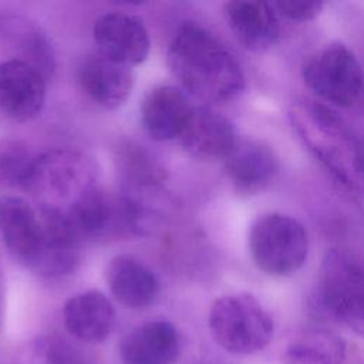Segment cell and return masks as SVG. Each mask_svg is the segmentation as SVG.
Masks as SVG:
<instances>
[{
    "mask_svg": "<svg viewBox=\"0 0 364 364\" xmlns=\"http://www.w3.org/2000/svg\"><path fill=\"white\" fill-rule=\"evenodd\" d=\"M168 64L181 85L202 101L233 100L245 87L233 54L206 28L182 24L168 47Z\"/></svg>",
    "mask_w": 364,
    "mask_h": 364,
    "instance_id": "obj_1",
    "label": "cell"
},
{
    "mask_svg": "<svg viewBox=\"0 0 364 364\" xmlns=\"http://www.w3.org/2000/svg\"><path fill=\"white\" fill-rule=\"evenodd\" d=\"M289 117L303 142L333 178L361 193L363 146L354 129L330 107L307 100L293 102Z\"/></svg>",
    "mask_w": 364,
    "mask_h": 364,
    "instance_id": "obj_2",
    "label": "cell"
},
{
    "mask_svg": "<svg viewBox=\"0 0 364 364\" xmlns=\"http://www.w3.org/2000/svg\"><path fill=\"white\" fill-rule=\"evenodd\" d=\"M98 166L87 155L57 149L38 154L26 191L37 200L38 209L64 213L98 185Z\"/></svg>",
    "mask_w": 364,
    "mask_h": 364,
    "instance_id": "obj_3",
    "label": "cell"
},
{
    "mask_svg": "<svg viewBox=\"0 0 364 364\" xmlns=\"http://www.w3.org/2000/svg\"><path fill=\"white\" fill-rule=\"evenodd\" d=\"M209 330L226 351L252 354L264 348L274 333L270 314L252 294L222 296L210 307Z\"/></svg>",
    "mask_w": 364,
    "mask_h": 364,
    "instance_id": "obj_4",
    "label": "cell"
},
{
    "mask_svg": "<svg viewBox=\"0 0 364 364\" xmlns=\"http://www.w3.org/2000/svg\"><path fill=\"white\" fill-rule=\"evenodd\" d=\"M317 300L333 320L357 334L364 328V279L361 263L350 253L331 249L323 259Z\"/></svg>",
    "mask_w": 364,
    "mask_h": 364,
    "instance_id": "obj_5",
    "label": "cell"
},
{
    "mask_svg": "<svg viewBox=\"0 0 364 364\" xmlns=\"http://www.w3.org/2000/svg\"><path fill=\"white\" fill-rule=\"evenodd\" d=\"M249 249L255 264L272 276H287L306 262L309 239L303 225L287 215L260 216L250 229Z\"/></svg>",
    "mask_w": 364,
    "mask_h": 364,
    "instance_id": "obj_6",
    "label": "cell"
},
{
    "mask_svg": "<svg viewBox=\"0 0 364 364\" xmlns=\"http://www.w3.org/2000/svg\"><path fill=\"white\" fill-rule=\"evenodd\" d=\"M61 215L82 245L136 232L144 219L142 209L125 195L98 186Z\"/></svg>",
    "mask_w": 364,
    "mask_h": 364,
    "instance_id": "obj_7",
    "label": "cell"
},
{
    "mask_svg": "<svg viewBox=\"0 0 364 364\" xmlns=\"http://www.w3.org/2000/svg\"><path fill=\"white\" fill-rule=\"evenodd\" d=\"M303 78L313 94L331 105L350 108L363 95L361 65L355 54L340 43L316 51L303 67Z\"/></svg>",
    "mask_w": 364,
    "mask_h": 364,
    "instance_id": "obj_8",
    "label": "cell"
},
{
    "mask_svg": "<svg viewBox=\"0 0 364 364\" xmlns=\"http://www.w3.org/2000/svg\"><path fill=\"white\" fill-rule=\"evenodd\" d=\"M47 78L31 64L18 60L0 63V109L24 122L36 118L46 102Z\"/></svg>",
    "mask_w": 364,
    "mask_h": 364,
    "instance_id": "obj_9",
    "label": "cell"
},
{
    "mask_svg": "<svg viewBox=\"0 0 364 364\" xmlns=\"http://www.w3.org/2000/svg\"><path fill=\"white\" fill-rule=\"evenodd\" d=\"M98 53L128 67L146 60L149 34L141 18L112 11L101 14L92 28Z\"/></svg>",
    "mask_w": 364,
    "mask_h": 364,
    "instance_id": "obj_10",
    "label": "cell"
},
{
    "mask_svg": "<svg viewBox=\"0 0 364 364\" xmlns=\"http://www.w3.org/2000/svg\"><path fill=\"white\" fill-rule=\"evenodd\" d=\"M225 171L236 192L255 195L276 178L279 158L267 144L259 139L237 138L225 158Z\"/></svg>",
    "mask_w": 364,
    "mask_h": 364,
    "instance_id": "obj_11",
    "label": "cell"
},
{
    "mask_svg": "<svg viewBox=\"0 0 364 364\" xmlns=\"http://www.w3.org/2000/svg\"><path fill=\"white\" fill-rule=\"evenodd\" d=\"M178 138L191 156L215 161L225 159L239 136L222 114L208 107H193Z\"/></svg>",
    "mask_w": 364,
    "mask_h": 364,
    "instance_id": "obj_12",
    "label": "cell"
},
{
    "mask_svg": "<svg viewBox=\"0 0 364 364\" xmlns=\"http://www.w3.org/2000/svg\"><path fill=\"white\" fill-rule=\"evenodd\" d=\"M179 351V333L166 320H151L134 327L119 346L122 364H173Z\"/></svg>",
    "mask_w": 364,
    "mask_h": 364,
    "instance_id": "obj_13",
    "label": "cell"
},
{
    "mask_svg": "<svg viewBox=\"0 0 364 364\" xmlns=\"http://www.w3.org/2000/svg\"><path fill=\"white\" fill-rule=\"evenodd\" d=\"M80 84L98 105L115 109L128 100L134 87V75L131 67L95 53L82 61Z\"/></svg>",
    "mask_w": 364,
    "mask_h": 364,
    "instance_id": "obj_14",
    "label": "cell"
},
{
    "mask_svg": "<svg viewBox=\"0 0 364 364\" xmlns=\"http://www.w3.org/2000/svg\"><path fill=\"white\" fill-rule=\"evenodd\" d=\"M0 232L9 253L18 263L30 267L41 242V223L37 210L23 198H1Z\"/></svg>",
    "mask_w": 364,
    "mask_h": 364,
    "instance_id": "obj_15",
    "label": "cell"
},
{
    "mask_svg": "<svg viewBox=\"0 0 364 364\" xmlns=\"http://www.w3.org/2000/svg\"><path fill=\"white\" fill-rule=\"evenodd\" d=\"M192 108L183 90L173 85H158L142 100L141 121L151 138L168 141L179 136Z\"/></svg>",
    "mask_w": 364,
    "mask_h": 364,
    "instance_id": "obj_16",
    "label": "cell"
},
{
    "mask_svg": "<svg viewBox=\"0 0 364 364\" xmlns=\"http://www.w3.org/2000/svg\"><path fill=\"white\" fill-rule=\"evenodd\" d=\"M228 24L236 38L252 51L274 46L280 27L273 4L256 0H236L225 4Z\"/></svg>",
    "mask_w": 364,
    "mask_h": 364,
    "instance_id": "obj_17",
    "label": "cell"
},
{
    "mask_svg": "<svg viewBox=\"0 0 364 364\" xmlns=\"http://www.w3.org/2000/svg\"><path fill=\"white\" fill-rule=\"evenodd\" d=\"M105 277L111 294L125 307H148L158 297L156 276L141 260L129 255L114 257L107 266Z\"/></svg>",
    "mask_w": 364,
    "mask_h": 364,
    "instance_id": "obj_18",
    "label": "cell"
},
{
    "mask_svg": "<svg viewBox=\"0 0 364 364\" xmlns=\"http://www.w3.org/2000/svg\"><path fill=\"white\" fill-rule=\"evenodd\" d=\"M65 328L84 343H100L112 330L115 311L105 294L87 290L70 297L63 309Z\"/></svg>",
    "mask_w": 364,
    "mask_h": 364,
    "instance_id": "obj_19",
    "label": "cell"
},
{
    "mask_svg": "<svg viewBox=\"0 0 364 364\" xmlns=\"http://www.w3.org/2000/svg\"><path fill=\"white\" fill-rule=\"evenodd\" d=\"M296 364H341L346 357V344L337 334L311 328L294 336L286 350Z\"/></svg>",
    "mask_w": 364,
    "mask_h": 364,
    "instance_id": "obj_20",
    "label": "cell"
},
{
    "mask_svg": "<svg viewBox=\"0 0 364 364\" xmlns=\"http://www.w3.org/2000/svg\"><path fill=\"white\" fill-rule=\"evenodd\" d=\"M6 30L23 54L18 60L31 64L48 80L54 70V55L47 37L36 26L18 18L7 21Z\"/></svg>",
    "mask_w": 364,
    "mask_h": 364,
    "instance_id": "obj_21",
    "label": "cell"
},
{
    "mask_svg": "<svg viewBox=\"0 0 364 364\" xmlns=\"http://www.w3.org/2000/svg\"><path fill=\"white\" fill-rule=\"evenodd\" d=\"M36 154L28 145L20 141H4L0 144V182L26 189L31 173Z\"/></svg>",
    "mask_w": 364,
    "mask_h": 364,
    "instance_id": "obj_22",
    "label": "cell"
},
{
    "mask_svg": "<svg viewBox=\"0 0 364 364\" xmlns=\"http://www.w3.org/2000/svg\"><path fill=\"white\" fill-rule=\"evenodd\" d=\"M283 16L296 21H307L320 14L323 1L316 0H280L272 3Z\"/></svg>",
    "mask_w": 364,
    "mask_h": 364,
    "instance_id": "obj_23",
    "label": "cell"
}]
</instances>
